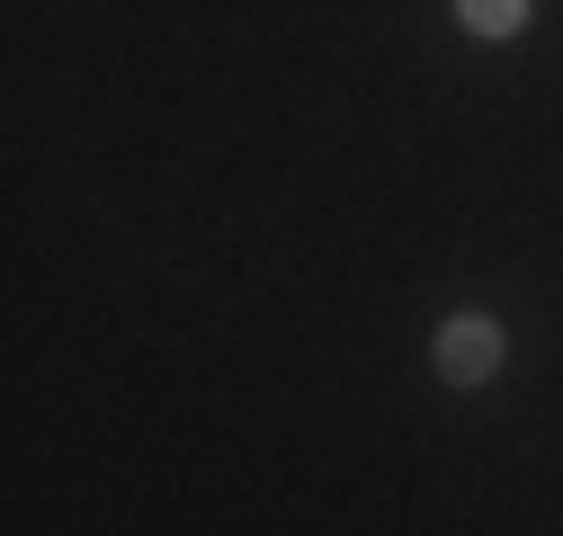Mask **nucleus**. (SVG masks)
<instances>
[{
  "mask_svg": "<svg viewBox=\"0 0 563 536\" xmlns=\"http://www.w3.org/2000/svg\"><path fill=\"white\" fill-rule=\"evenodd\" d=\"M492 367H501V322H492V313H456L439 331V376L448 384H483Z\"/></svg>",
  "mask_w": 563,
  "mask_h": 536,
  "instance_id": "obj_1",
  "label": "nucleus"
},
{
  "mask_svg": "<svg viewBox=\"0 0 563 536\" xmlns=\"http://www.w3.org/2000/svg\"><path fill=\"white\" fill-rule=\"evenodd\" d=\"M456 19H465L474 36H519V27H528V0H456Z\"/></svg>",
  "mask_w": 563,
  "mask_h": 536,
  "instance_id": "obj_2",
  "label": "nucleus"
}]
</instances>
